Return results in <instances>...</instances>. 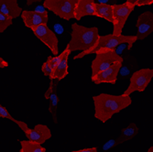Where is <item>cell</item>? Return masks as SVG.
I'll return each mask as SVG.
<instances>
[{
    "mask_svg": "<svg viewBox=\"0 0 153 152\" xmlns=\"http://www.w3.org/2000/svg\"><path fill=\"white\" fill-rule=\"evenodd\" d=\"M138 1H140V0H127V2H128V4L133 5V6H135V7H136L137 3Z\"/></svg>",
    "mask_w": 153,
    "mask_h": 152,
    "instance_id": "obj_28",
    "label": "cell"
},
{
    "mask_svg": "<svg viewBox=\"0 0 153 152\" xmlns=\"http://www.w3.org/2000/svg\"><path fill=\"white\" fill-rule=\"evenodd\" d=\"M152 77H153V70L149 68L140 69V70L135 72L130 77V82L128 89L122 94L130 95L132 93L136 91L144 92L150 82Z\"/></svg>",
    "mask_w": 153,
    "mask_h": 152,
    "instance_id": "obj_6",
    "label": "cell"
},
{
    "mask_svg": "<svg viewBox=\"0 0 153 152\" xmlns=\"http://www.w3.org/2000/svg\"><path fill=\"white\" fill-rule=\"evenodd\" d=\"M57 82H54V80H51L50 86L45 93V99L49 100V111L51 112L53 122L55 124L58 123L57 120V108L59 104V97L57 94Z\"/></svg>",
    "mask_w": 153,
    "mask_h": 152,
    "instance_id": "obj_13",
    "label": "cell"
},
{
    "mask_svg": "<svg viewBox=\"0 0 153 152\" xmlns=\"http://www.w3.org/2000/svg\"><path fill=\"white\" fill-rule=\"evenodd\" d=\"M70 51H69L66 48L62 51V56L60 60V62L57 63V65L55 66L53 73L50 80H58L62 81L64 79L68 74V59H69V55H70Z\"/></svg>",
    "mask_w": 153,
    "mask_h": 152,
    "instance_id": "obj_16",
    "label": "cell"
},
{
    "mask_svg": "<svg viewBox=\"0 0 153 152\" xmlns=\"http://www.w3.org/2000/svg\"><path fill=\"white\" fill-rule=\"evenodd\" d=\"M23 9L19 7L18 0H0V13L11 19L20 17Z\"/></svg>",
    "mask_w": 153,
    "mask_h": 152,
    "instance_id": "obj_15",
    "label": "cell"
},
{
    "mask_svg": "<svg viewBox=\"0 0 153 152\" xmlns=\"http://www.w3.org/2000/svg\"><path fill=\"white\" fill-rule=\"evenodd\" d=\"M137 39L143 40L153 32V13L146 11L140 14L137 21Z\"/></svg>",
    "mask_w": 153,
    "mask_h": 152,
    "instance_id": "obj_10",
    "label": "cell"
},
{
    "mask_svg": "<svg viewBox=\"0 0 153 152\" xmlns=\"http://www.w3.org/2000/svg\"><path fill=\"white\" fill-rule=\"evenodd\" d=\"M20 18L22 19L25 26L29 29H32L34 27L46 24L49 21L48 10L44 11H36V10H23Z\"/></svg>",
    "mask_w": 153,
    "mask_h": 152,
    "instance_id": "obj_11",
    "label": "cell"
},
{
    "mask_svg": "<svg viewBox=\"0 0 153 152\" xmlns=\"http://www.w3.org/2000/svg\"><path fill=\"white\" fill-rule=\"evenodd\" d=\"M25 135L27 137V140L40 145L49 140L52 136L51 129L46 125H42V124H38L34 128H30L29 131L25 133Z\"/></svg>",
    "mask_w": 153,
    "mask_h": 152,
    "instance_id": "obj_12",
    "label": "cell"
},
{
    "mask_svg": "<svg viewBox=\"0 0 153 152\" xmlns=\"http://www.w3.org/2000/svg\"><path fill=\"white\" fill-rule=\"evenodd\" d=\"M148 152H153V147L151 146L149 148V150H148Z\"/></svg>",
    "mask_w": 153,
    "mask_h": 152,
    "instance_id": "obj_29",
    "label": "cell"
},
{
    "mask_svg": "<svg viewBox=\"0 0 153 152\" xmlns=\"http://www.w3.org/2000/svg\"><path fill=\"white\" fill-rule=\"evenodd\" d=\"M94 4V0H78L74 10V19L79 21L85 16L96 17Z\"/></svg>",
    "mask_w": 153,
    "mask_h": 152,
    "instance_id": "obj_14",
    "label": "cell"
},
{
    "mask_svg": "<svg viewBox=\"0 0 153 152\" xmlns=\"http://www.w3.org/2000/svg\"><path fill=\"white\" fill-rule=\"evenodd\" d=\"M13 23V19L0 13V33H3Z\"/></svg>",
    "mask_w": 153,
    "mask_h": 152,
    "instance_id": "obj_22",
    "label": "cell"
},
{
    "mask_svg": "<svg viewBox=\"0 0 153 152\" xmlns=\"http://www.w3.org/2000/svg\"><path fill=\"white\" fill-rule=\"evenodd\" d=\"M95 15L98 18H102L110 23H113V7L112 6L105 4H94Z\"/></svg>",
    "mask_w": 153,
    "mask_h": 152,
    "instance_id": "obj_18",
    "label": "cell"
},
{
    "mask_svg": "<svg viewBox=\"0 0 153 152\" xmlns=\"http://www.w3.org/2000/svg\"><path fill=\"white\" fill-rule=\"evenodd\" d=\"M21 148L19 152H46V148L42 145L31 142L30 140H21Z\"/></svg>",
    "mask_w": 153,
    "mask_h": 152,
    "instance_id": "obj_19",
    "label": "cell"
},
{
    "mask_svg": "<svg viewBox=\"0 0 153 152\" xmlns=\"http://www.w3.org/2000/svg\"><path fill=\"white\" fill-rule=\"evenodd\" d=\"M30 30L41 42L51 50L54 56H57L59 54V39L56 34L51 29H49V27L46 24L34 27Z\"/></svg>",
    "mask_w": 153,
    "mask_h": 152,
    "instance_id": "obj_8",
    "label": "cell"
},
{
    "mask_svg": "<svg viewBox=\"0 0 153 152\" xmlns=\"http://www.w3.org/2000/svg\"><path fill=\"white\" fill-rule=\"evenodd\" d=\"M55 68V64L53 63L52 60H51V56H49L47 61L42 64V67H41V71H42V73L45 76H48L49 78L51 77L53 71Z\"/></svg>",
    "mask_w": 153,
    "mask_h": 152,
    "instance_id": "obj_21",
    "label": "cell"
},
{
    "mask_svg": "<svg viewBox=\"0 0 153 152\" xmlns=\"http://www.w3.org/2000/svg\"><path fill=\"white\" fill-rule=\"evenodd\" d=\"M95 54H96L95 58L94 59L91 64V70H92L91 77L105 70V69H107L114 63L123 62V58L116 52V50H109V51L99 52Z\"/></svg>",
    "mask_w": 153,
    "mask_h": 152,
    "instance_id": "obj_7",
    "label": "cell"
},
{
    "mask_svg": "<svg viewBox=\"0 0 153 152\" xmlns=\"http://www.w3.org/2000/svg\"><path fill=\"white\" fill-rule=\"evenodd\" d=\"M113 7V35L120 36L122 35V30L125 27L128 19L130 14L133 12L136 7L133 5L128 4V2L123 4H116L112 6Z\"/></svg>",
    "mask_w": 153,
    "mask_h": 152,
    "instance_id": "obj_5",
    "label": "cell"
},
{
    "mask_svg": "<svg viewBox=\"0 0 153 152\" xmlns=\"http://www.w3.org/2000/svg\"><path fill=\"white\" fill-rule=\"evenodd\" d=\"M138 133V128L135 123H130L129 125L121 130L120 135L115 141V146H117L119 144H122L124 142H127L128 140H130L135 136H137Z\"/></svg>",
    "mask_w": 153,
    "mask_h": 152,
    "instance_id": "obj_17",
    "label": "cell"
},
{
    "mask_svg": "<svg viewBox=\"0 0 153 152\" xmlns=\"http://www.w3.org/2000/svg\"><path fill=\"white\" fill-rule=\"evenodd\" d=\"M71 39L66 49L71 52L81 50V53L75 55L74 60L82 59L88 54V52L96 44L99 37V31L96 27H86L77 23H74L71 26Z\"/></svg>",
    "mask_w": 153,
    "mask_h": 152,
    "instance_id": "obj_2",
    "label": "cell"
},
{
    "mask_svg": "<svg viewBox=\"0 0 153 152\" xmlns=\"http://www.w3.org/2000/svg\"><path fill=\"white\" fill-rule=\"evenodd\" d=\"M72 152H97V148H82L79 150H74Z\"/></svg>",
    "mask_w": 153,
    "mask_h": 152,
    "instance_id": "obj_25",
    "label": "cell"
},
{
    "mask_svg": "<svg viewBox=\"0 0 153 152\" xmlns=\"http://www.w3.org/2000/svg\"><path fill=\"white\" fill-rule=\"evenodd\" d=\"M123 62H117L112 64L105 70L98 73L94 76L91 77V80L94 84H111L115 85L117 81V75L120 72V68L122 67Z\"/></svg>",
    "mask_w": 153,
    "mask_h": 152,
    "instance_id": "obj_9",
    "label": "cell"
},
{
    "mask_svg": "<svg viewBox=\"0 0 153 152\" xmlns=\"http://www.w3.org/2000/svg\"><path fill=\"white\" fill-rule=\"evenodd\" d=\"M27 1V6H31L32 4H36V3H39L42 0H26Z\"/></svg>",
    "mask_w": 153,
    "mask_h": 152,
    "instance_id": "obj_27",
    "label": "cell"
},
{
    "mask_svg": "<svg viewBox=\"0 0 153 152\" xmlns=\"http://www.w3.org/2000/svg\"><path fill=\"white\" fill-rule=\"evenodd\" d=\"M153 4V0H140L136 7H142V6H150Z\"/></svg>",
    "mask_w": 153,
    "mask_h": 152,
    "instance_id": "obj_24",
    "label": "cell"
},
{
    "mask_svg": "<svg viewBox=\"0 0 153 152\" xmlns=\"http://www.w3.org/2000/svg\"><path fill=\"white\" fill-rule=\"evenodd\" d=\"M0 117H1V118H7L8 120H11L14 123H16L24 133H26L27 131H29V129H30V128L27 127V123H25L23 121L17 120L14 117H12L10 113L7 110V108L5 106H3L2 105H0Z\"/></svg>",
    "mask_w": 153,
    "mask_h": 152,
    "instance_id": "obj_20",
    "label": "cell"
},
{
    "mask_svg": "<svg viewBox=\"0 0 153 152\" xmlns=\"http://www.w3.org/2000/svg\"><path fill=\"white\" fill-rule=\"evenodd\" d=\"M117 2V0H96L95 3L99 4H105V5H109V6H114Z\"/></svg>",
    "mask_w": 153,
    "mask_h": 152,
    "instance_id": "obj_23",
    "label": "cell"
},
{
    "mask_svg": "<svg viewBox=\"0 0 153 152\" xmlns=\"http://www.w3.org/2000/svg\"><path fill=\"white\" fill-rule=\"evenodd\" d=\"M94 105V117L102 123H106L114 115L119 113L123 109L132 104L130 95H113L108 93H100L93 96Z\"/></svg>",
    "mask_w": 153,
    "mask_h": 152,
    "instance_id": "obj_1",
    "label": "cell"
},
{
    "mask_svg": "<svg viewBox=\"0 0 153 152\" xmlns=\"http://www.w3.org/2000/svg\"><path fill=\"white\" fill-rule=\"evenodd\" d=\"M8 67V62H6L4 59H2L0 57V69H3V68H7Z\"/></svg>",
    "mask_w": 153,
    "mask_h": 152,
    "instance_id": "obj_26",
    "label": "cell"
},
{
    "mask_svg": "<svg viewBox=\"0 0 153 152\" xmlns=\"http://www.w3.org/2000/svg\"><path fill=\"white\" fill-rule=\"evenodd\" d=\"M78 0H45L43 7L57 17L71 20L74 19V10Z\"/></svg>",
    "mask_w": 153,
    "mask_h": 152,
    "instance_id": "obj_4",
    "label": "cell"
},
{
    "mask_svg": "<svg viewBox=\"0 0 153 152\" xmlns=\"http://www.w3.org/2000/svg\"><path fill=\"white\" fill-rule=\"evenodd\" d=\"M137 40V39L136 35L135 36H131V35L130 36H127V35L115 36L113 34H107L105 36L99 35L96 44L88 52L87 55L109 51V50H115L116 48L121 44H128V50H130L131 48L133 47V44Z\"/></svg>",
    "mask_w": 153,
    "mask_h": 152,
    "instance_id": "obj_3",
    "label": "cell"
}]
</instances>
